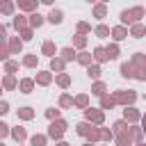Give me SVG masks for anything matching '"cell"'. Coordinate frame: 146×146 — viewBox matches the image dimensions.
Masks as SVG:
<instances>
[{
    "label": "cell",
    "mask_w": 146,
    "mask_h": 146,
    "mask_svg": "<svg viewBox=\"0 0 146 146\" xmlns=\"http://www.w3.org/2000/svg\"><path fill=\"white\" fill-rule=\"evenodd\" d=\"M144 16V9L141 7H135V9H130V11H121V21L123 23H135L137 18H141Z\"/></svg>",
    "instance_id": "cell-1"
},
{
    "label": "cell",
    "mask_w": 146,
    "mask_h": 146,
    "mask_svg": "<svg viewBox=\"0 0 146 146\" xmlns=\"http://www.w3.org/2000/svg\"><path fill=\"white\" fill-rule=\"evenodd\" d=\"M64 130H66V123H64V121H57V123H52V125H50L48 135H50V137H55V139H59V137L64 135Z\"/></svg>",
    "instance_id": "cell-2"
},
{
    "label": "cell",
    "mask_w": 146,
    "mask_h": 146,
    "mask_svg": "<svg viewBox=\"0 0 146 146\" xmlns=\"http://www.w3.org/2000/svg\"><path fill=\"white\" fill-rule=\"evenodd\" d=\"M135 98H137V94H135V91H119V94L114 96V103L119 100V103H125V105H128V103H132Z\"/></svg>",
    "instance_id": "cell-3"
},
{
    "label": "cell",
    "mask_w": 146,
    "mask_h": 146,
    "mask_svg": "<svg viewBox=\"0 0 146 146\" xmlns=\"http://www.w3.org/2000/svg\"><path fill=\"white\" fill-rule=\"evenodd\" d=\"M87 119H89V121H96V123H103V112H98V110H87Z\"/></svg>",
    "instance_id": "cell-4"
},
{
    "label": "cell",
    "mask_w": 146,
    "mask_h": 146,
    "mask_svg": "<svg viewBox=\"0 0 146 146\" xmlns=\"http://www.w3.org/2000/svg\"><path fill=\"white\" fill-rule=\"evenodd\" d=\"M18 7H21V9H27V11H32V9L36 7V0H18Z\"/></svg>",
    "instance_id": "cell-5"
},
{
    "label": "cell",
    "mask_w": 146,
    "mask_h": 146,
    "mask_svg": "<svg viewBox=\"0 0 146 146\" xmlns=\"http://www.w3.org/2000/svg\"><path fill=\"white\" fill-rule=\"evenodd\" d=\"M11 9H14V2L11 0H2L0 2V11L2 14H11Z\"/></svg>",
    "instance_id": "cell-6"
},
{
    "label": "cell",
    "mask_w": 146,
    "mask_h": 146,
    "mask_svg": "<svg viewBox=\"0 0 146 146\" xmlns=\"http://www.w3.org/2000/svg\"><path fill=\"white\" fill-rule=\"evenodd\" d=\"M48 21H50V23H62V11H59V9H52L50 16H48Z\"/></svg>",
    "instance_id": "cell-7"
},
{
    "label": "cell",
    "mask_w": 146,
    "mask_h": 146,
    "mask_svg": "<svg viewBox=\"0 0 146 146\" xmlns=\"http://www.w3.org/2000/svg\"><path fill=\"white\" fill-rule=\"evenodd\" d=\"M112 34H114V39H116V41H121V39H125V34H128V32H125V27H114V30H112Z\"/></svg>",
    "instance_id": "cell-8"
},
{
    "label": "cell",
    "mask_w": 146,
    "mask_h": 146,
    "mask_svg": "<svg viewBox=\"0 0 146 146\" xmlns=\"http://www.w3.org/2000/svg\"><path fill=\"white\" fill-rule=\"evenodd\" d=\"M121 132V137H119V146H128L130 144V132H125V130H119Z\"/></svg>",
    "instance_id": "cell-9"
},
{
    "label": "cell",
    "mask_w": 146,
    "mask_h": 146,
    "mask_svg": "<svg viewBox=\"0 0 146 146\" xmlns=\"http://www.w3.org/2000/svg\"><path fill=\"white\" fill-rule=\"evenodd\" d=\"M41 23H43V16H39V14H32V16H30V25H32V27H39Z\"/></svg>",
    "instance_id": "cell-10"
},
{
    "label": "cell",
    "mask_w": 146,
    "mask_h": 146,
    "mask_svg": "<svg viewBox=\"0 0 146 146\" xmlns=\"http://www.w3.org/2000/svg\"><path fill=\"white\" fill-rule=\"evenodd\" d=\"M144 32H146V30H144V25H141V23H137V25H132V36H135V39H139V36L144 34Z\"/></svg>",
    "instance_id": "cell-11"
},
{
    "label": "cell",
    "mask_w": 146,
    "mask_h": 146,
    "mask_svg": "<svg viewBox=\"0 0 146 146\" xmlns=\"http://www.w3.org/2000/svg\"><path fill=\"white\" fill-rule=\"evenodd\" d=\"M94 57H96L98 62H105V59H107V55H105V48H96V50H94Z\"/></svg>",
    "instance_id": "cell-12"
},
{
    "label": "cell",
    "mask_w": 146,
    "mask_h": 146,
    "mask_svg": "<svg viewBox=\"0 0 146 146\" xmlns=\"http://www.w3.org/2000/svg\"><path fill=\"white\" fill-rule=\"evenodd\" d=\"M91 91H94V94H96V96H105V84H103V82H96V84H94V89H91Z\"/></svg>",
    "instance_id": "cell-13"
},
{
    "label": "cell",
    "mask_w": 146,
    "mask_h": 146,
    "mask_svg": "<svg viewBox=\"0 0 146 146\" xmlns=\"http://www.w3.org/2000/svg\"><path fill=\"white\" fill-rule=\"evenodd\" d=\"M100 105H103V110H107V107L114 105V98H110V96H100Z\"/></svg>",
    "instance_id": "cell-14"
},
{
    "label": "cell",
    "mask_w": 146,
    "mask_h": 146,
    "mask_svg": "<svg viewBox=\"0 0 146 146\" xmlns=\"http://www.w3.org/2000/svg\"><path fill=\"white\" fill-rule=\"evenodd\" d=\"M11 135H14V139H16V141L25 139V130H23V128H14V130H11Z\"/></svg>",
    "instance_id": "cell-15"
},
{
    "label": "cell",
    "mask_w": 146,
    "mask_h": 146,
    "mask_svg": "<svg viewBox=\"0 0 146 146\" xmlns=\"http://www.w3.org/2000/svg\"><path fill=\"white\" fill-rule=\"evenodd\" d=\"M14 27H16V30H23V27H25V16H16V18H14Z\"/></svg>",
    "instance_id": "cell-16"
},
{
    "label": "cell",
    "mask_w": 146,
    "mask_h": 146,
    "mask_svg": "<svg viewBox=\"0 0 146 146\" xmlns=\"http://www.w3.org/2000/svg\"><path fill=\"white\" fill-rule=\"evenodd\" d=\"M78 62H80V64H84V66H89V62H91V55H87V52H80V55H78Z\"/></svg>",
    "instance_id": "cell-17"
},
{
    "label": "cell",
    "mask_w": 146,
    "mask_h": 146,
    "mask_svg": "<svg viewBox=\"0 0 146 146\" xmlns=\"http://www.w3.org/2000/svg\"><path fill=\"white\" fill-rule=\"evenodd\" d=\"M2 87H5V89H14V87H16V80H14L11 75H7L5 82H2Z\"/></svg>",
    "instance_id": "cell-18"
},
{
    "label": "cell",
    "mask_w": 146,
    "mask_h": 146,
    "mask_svg": "<svg viewBox=\"0 0 146 146\" xmlns=\"http://www.w3.org/2000/svg\"><path fill=\"white\" fill-rule=\"evenodd\" d=\"M125 119H130V121H137V119H139V112L130 107V110H125Z\"/></svg>",
    "instance_id": "cell-19"
},
{
    "label": "cell",
    "mask_w": 146,
    "mask_h": 146,
    "mask_svg": "<svg viewBox=\"0 0 146 146\" xmlns=\"http://www.w3.org/2000/svg\"><path fill=\"white\" fill-rule=\"evenodd\" d=\"M105 55H107V57H110V59H114V57H116V55H119V48H116V46H110V48H107V50H105Z\"/></svg>",
    "instance_id": "cell-20"
},
{
    "label": "cell",
    "mask_w": 146,
    "mask_h": 146,
    "mask_svg": "<svg viewBox=\"0 0 146 146\" xmlns=\"http://www.w3.org/2000/svg\"><path fill=\"white\" fill-rule=\"evenodd\" d=\"M62 57H64L66 62H68V59H73V57H75V52H73V48H64V50H62Z\"/></svg>",
    "instance_id": "cell-21"
},
{
    "label": "cell",
    "mask_w": 146,
    "mask_h": 146,
    "mask_svg": "<svg viewBox=\"0 0 146 146\" xmlns=\"http://www.w3.org/2000/svg\"><path fill=\"white\" fill-rule=\"evenodd\" d=\"M87 73H89V78H100V68L98 66H89Z\"/></svg>",
    "instance_id": "cell-22"
},
{
    "label": "cell",
    "mask_w": 146,
    "mask_h": 146,
    "mask_svg": "<svg viewBox=\"0 0 146 146\" xmlns=\"http://www.w3.org/2000/svg\"><path fill=\"white\" fill-rule=\"evenodd\" d=\"M121 75L130 78V75H132V64H123V66H121Z\"/></svg>",
    "instance_id": "cell-23"
},
{
    "label": "cell",
    "mask_w": 146,
    "mask_h": 146,
    "mask_svg": "<svg viewBox=\"0 0 146 146\" xmlns=\"http://www.w3.org/2000/svg\"><path fill=\"white\" fill-rule=\"evenodd\" d=\"M21 89H23V94H30L32 91V80H23L21 82Z\"/></svg>",
    "instance_id": "cell-24"
},
{
    "label": "cell",
    "mask_w": 146,
    "mask_h": 146,
    "mask_svg": "<svg viewBox=\"0 0 146 146\" xmlns=\"http://www.w3.org/2000/svg\"><path fill=\"white\" fill-rule=\"evenodd\" d=\"M91 130V125L89 123H78V135H87Z\"/></svg>",
    "instance_id": "cell-25"
},
{
    "label": "cell",
    "mask_w": 146,
    "mask_h": 146,
    "mask_svg": "<svg viewBox=\"0 0 146 146\" xmlns=\"http://www.w3.org/2000/svg\"><path fill=\"white\" fill-rule=\"evenodd\" d=\"M43 144H46V137H41V135L32 137V146H43Z\"/></svg>",
    "instance_id": "cell-26"
},
{
    "label": "cell",
    "mask_w": 146,
    "mask_h": 146,
    "mask_svg": "<svg viewBox=\"0 0 146 146\" xmlns=\"http://www.w3.org/2000/svg\"><path fill=\"white\" fill-rule=\"evenodd\" d=\"M94 14H96V16H98V18H103V16H105V14H107V9H105V5H98V7H96V9H94Z\"/></svg>",
    "instance_id": "cell-27"
},
{
    "label": "cell",
    "mask_w": 146,
    "mask_h": 146,
    "mask_svg": "<svg viewBox=\"0 0 146 146\" xmlns=\"http://www.w3.org/2000/svg\"><path fill=\"white\" fill-rule=\"evenodd\" d=\"M43 52H46V55H55V46H52L50 41H46V43H43Z\"/></svg>",
    "instance_id": "cell-28"
},
{
    "label": "cell",
    "mask_w": 146,
    "mask_h": 146,
    "mask_svg": "<svg viewBox=\"0 0 146 146\" xmlns=\"http://www.w3.org/2000/svg\"><path fill=\"white\" fill-rule=\"evenodd\" d=\"M96 34H98V36H107V34H110V30H107L105 25H98V27H96Z\"/></svg>",
    "instance_id": "cell-29"
},
{
    "label": "cell",
    "mask_w": 146,
    "mask_h": 146,
    "mask_svg": "<svg viewBox=\"0 0 146 146\" xmlns=\"http://www.w3.org/2000/svg\"><path fill=\"white\" fill-rule=\"evenodd\" d=\"M50 66H52V71H62L64 62H62V59H52V62H50Z\"/></svg>",
    "instance_id": "cell-30"
},
{
    "label": "cell",
    "mask_w": 146,
    "mask_h": 146,
    "mask_svg": "<svg viewBox=\"0 0 146 146\" xmlns=\"http://www.w3.org/2000/svg\"><path fill=\"white\" fill-rule=\"evenodd\" d=\"M18 114H21L23 119H32V110H30V107H23V110H18Z\"/></svg>",
    "instance_id": "cell-31"
},
{
    "label": "cell",
    "mask_w": 146,
    "mask_h": 146,
    "mask_svg": "<svg viewBox=\"0 0 146 146\" xmlns=\"http://www.w3.org/2000/svg\"><path fill=\"white\" fill-rule=\"evenodd\" d=\"M73 43H75V46H78V48H82V46H84V43H87V39H84V36H80V34H78V36H75V39H73Z\"/></svg>",
    "instance_id": "cell-32"
},
{
    "label": "cell",
    "mask_w": 146,
    "mask_h": 146,
    "mask_svg": "<svg viewBox=\"0 0 146 146\" xmlns=\"http://www.w3.org/2000/svg\"><path fill=\"white\" fill-rule=\"evenodd\" d=\"M36 80H39L41 84H48V82H50V75H48V73H39V78H36Z\"/></svg>",
    "instance_id": "cell-33"
},
{
    "label": "cell",
    "mask_w": 146,
    "mask_h": 146,
    "mask_svg": "<svg viewBox=\"0 0 146 146\" xmlns=\"http://www.w3.org/2000/svg\"><path fill=\"white\" fill-rule=\"evenodd\" d=\"M57 82H59L62 87H68V82H71V78H68V75H59V78H57Z\"/></svg>",
    "instance_id": "cell-34"
},
{
    "label": "cell",
    "mask_w": 146,
    "mask_h": 146,
    "mask_svg": "<svg viewBox=\"0 0 146 146\" xmlns=\"http://www.w3.org/2000/svg\"><path fill=\"white\" fill-rule=\"evenodd\" d=\"M75 105L78 107H87V96H78L75 98Z\"/></svg>",
    "instance_id": "cell-35"
},
{
    "label": "cell",
    "mask_w": 146,
    "mask_h": 146,
    "mask_svg": "<svg viewBox=\"0 0 146 146\" xmlns=\"http://www.w3.org/2000/svg\"><path fill=\"white\" fill-rule=\"evenodd\" d=\"M18 50H21V41L14 39V41H11V52H18Z\"/></svg>",
    "instance_id": "cell-36"
},
{
    "label": "cell",
    "mask_w": 146,
    "mask_h": 146,
    "mask_svg": "<svg viewBox=\"0 0 146 146\" xmlns=\"http://www.w3.org/2000/svg\"><path fill=\"white\" fill-rule=\"evenodd\" d=\"M34 64H36V57H34V55L25 57V66H34Z\"/></svg>",
    "instance_id": "cell-37"
},
{
    "label": "cell",
    "mask_w": 146,
    "mask_h": 146,
    "mask_svg": "<svg viewBox=\"0 0 146 146\" xmlns=\"http://www.w3.org/2000/svg\"><path fill=\"white\" fill-rule=\"evenodd\" d=\"M46 116H48V119H57V116H59V110H48Z\"/></svg>",
    "instance_id": "cell-38"
},
{
    "label": "cell",
    "mask_w": 146,
    "mask_h": 146,
    "mask_svg": "<svg viewBox=\"0 0 146 146\" xmlns=\"http://www.w3.org/2000/svg\"><path fill=\"white\" fill-rule=\"evenodd\" d=\"M16 68H18V64H16V62H7V71H9V73H14Z\"/></svg>",
    "instance_id": "cell-39"
},
{
    "label": "cell",
    "mask_w": 146,
    "mask_h": 146,
    "mask_svg": "<svg viewBox=\"0 0 146 146\" xmlns=\"http://www.w3.org/2000/svg\"><path fill=\"white\" fill-rule=\"evenodd\" d=\"M59 103H62V107H68V105H71V96H62Z\"/></svg>",
    "instance_id": "cell-40"
},
{
    "label": "cell",
    "mask_w": 146,
    "mask_h": 146,
    "mask_svg": "<svg viewBox=\"0 0 146 146\" xmlns=\"http://www.w3.org/2000/svg\"><path fill=\"white\" fill-rule=\"evenodd\" d=\"M21 36H23L25 41H30V39H32V32H30V30H23V34H21Z\"/></svg>",
    "instance_id": "cell-41"
},
{
    "label": "cell",
    "mask_w": 146,
    "mask_h": 146,
    "mask_svg": "<svg viewBox=\"0 0 146 146\" xmlns=\"http://www.w3.org/2000/svg\"><path fill=\"white\" fill-rule=\"evenodd\" d=\"M7 132H9V130H7V125H5V123H0V137H7Z\"/></svg>",
    "instance_id": "cell-42"
},
{
    "label": "cell",
    "mask_w": 146,
    "mask_h": 146,
    "mask_svg": "<svg viewBox=\"0 0 146 146\" xmlns=\"http://www.w3.org/2000/svg\"><path fill=\"white\" fill-rule=\"evenodd\" d=\"M114 128H116V130H125V123H123V121H116Z\"/></svg>",
    "instance_id": "cell-43"
},
{
    "label": "cell",
    "mask_w": 146,
    "mask_h": 146,
    "mask_svg": "<svg viewBox=\"0 0 146 146\" xmlns=\"http://www.w3.org/2000/svg\"><path fill=\"white\" fill-rule=\"evenodd\" d=\"M7 110H9V107H7V103H0V114H5Z\"/></svg>",
    "instance_id": "cell-44"
},
{
    "label": "cell",
    "mask_w": 146,
    "mask_h": 146,
    "mask_svg": "<svg viewBox=\"0 0 146 146\" xmlns=\"http://www.w3.org/2000/svg\"><path fill=\"white\" fill-rule=\"evenodd\" d=\"M2 34H5V27H2V25H0V36H2Z\"/></svg>",
    "instance_id": "cell-45"
},
{
    "label": "cell",
    "mask_w": 146,
    "mask_h": 146,
    "mask_svg": "<svg viewBox=\"0 0 146 146\" xmlns=\"http://www.w3.org/2000/svg\"><path fill=\"white\" fill-rule=\"evenodd\" d=\"M41 2H46V5H50V2H52V0H41Z\"/></svg>",
    "instance_id": "cell-46"
},
{
    "label": "cell",
    "mask_w": 146,
    "mask_h": 146,
    "mask_svg": "<svg viewBox=\"0 0 146 146\" xmlns=\"http://www.w3.org/2000/svg\"><path fill=\"white\" fill-rule=\"evenodd\" d=\"M57 146H68V144H57Z\"/></svg>",
    "instance_id": "cell-47"
},
{
    "label": "cell",
    "mask_w": 146,
    "mask_h": 146,
    "mask_svg": "<svg viewBox=\"0 0 146 146\" xmlns=\"http://www.w3.org/2000/svg\"><path fill=\"white\" fill-rule=\"evenodd\" d=\"M84 146H91V144H84Z\"/></svg>",
    "instance_id": "cell-48"
},
{
    "label": "cell",
    "mask_w": 146,
    "mask_h": 146,
    "mask_svg": "<svg viewBox=\"0 0 146 146\" xmlns=\"http://www.w3.org/2000/svg\"><path fill=\"white\" fill-rule=\"evenodd\" d=\"M139 146H144V144H139Z\"/></svg>",
    "instance_id": "cell-49"
},
{
    "label": "cell",
    "mask_w": 146,
    "mask_h": 146,
    "mask_svg": "<svg viewBox=\"0 0 146 146\" xmlns=\"http://www.w3.org/2000/svg\"><path fill=\"white\" fill-rule=\"evenodd\" d=\"M0 91H2V87H0Z\"/></svg>",
    "instance_id": "cell-50"
},
{
    "label": "cell",
    "mask_w": 146,
    "mask_h": 146,
    "mask_svg": "<svg viewBox=\"0 0 146 146\" xmlns=\"http://www.w3.org/2000/svg\"><path fill=\"white\" fill-rule=\"evenodd\" d=\"M89 2H94V0H89Z\"/></svg>",
    "instance_id": "cell-51"
},
{
    "label": "cell",
    "mask_w": 146,
    "mask_h": 146,
    "mask_svg": "<svg viewBox=\"0 0 146 146\" xmlns=\"http://www.w3.org/2000/svg\"><path fill=\"white\" fill-rule=\"evenodd\" d=\"M0 146H2V144H0Z\"/></svg>",
    "instance_id": "cell-52"
}]
</instances>
